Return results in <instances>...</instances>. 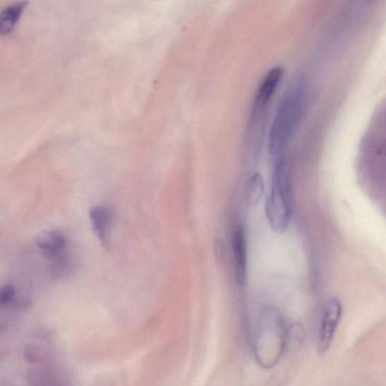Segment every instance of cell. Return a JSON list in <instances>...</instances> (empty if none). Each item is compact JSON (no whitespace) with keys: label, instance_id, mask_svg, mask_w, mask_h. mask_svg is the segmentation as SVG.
<instances>
[{"label":"cell","instance_id":"7a4b0ae2","mask_svg":"<svg viewBox=\"0 0 386 386\" xmlns=\"http://www.w3.org/2000/svg\"><path fill=\"white\" fill-rule=\"evenodd\" d=\"M292 182L288 166L281 159L274 168L270 193L265 213L272 229L276 234H285L294 211Z\"/></svg>","mask_w":386,"mask_h":386},{"label":"cell","instance_id":"8992f818","mask_svg":"<svg viewBox=\"0 0 386 386\" xmlns=\"http://www.w3.org/2000/svg\"><path fill=\"white\" fill-rule=\"evenodd\" d=\"M90 220L100 243L107 246L114 224L113 212L107 206H96L90 211Z\"/></svg>","mask_w":386,"mask_h":386},{"label":"cell","instance_id":"3957f363","mask_svg":"<svg viewBox=\"0 0 386 386\" xmlns=\"http://www.w3.org/2000/svg\"><path fill=\"white\" fill-rule=\"evenodd\" d=\"M305 100L302 87H297L282 100L270 133V150L274 157H280L286 148L301 119Z\"/></svg>","mask_w":386,"mask_h":386},{"label":"cell","instance_id":"52a82bcc","mask_svg":"<svg viewBox=\"0 0 386 386\" xmlns=\"http://www.w3.org/2000/svg\"><path fill=\"white\" fill-rule=\"evenodd\" d=\"M233 252L238 284L244 286L247 277V240L242 227H238L233 237Z\"/></svg>","mask_w":386,"mask_h":386},{"label":"cell","instance_id":"6da1fadb","mask_svg":"<svg viewBox=\"0 0 386 386\" xmlns=\"http://www.w3.org/2000/svg\"><path fill=\"white\" fill-rule=\"evenodd\" d=\"M286 328L277 308L265 307L257 323L253 349L257 364L264 369L276 366L286 351Z\"/></svg>","mask_w":386,"mask_h":386},{"label":"cell","instance_id":"ba28073f","mask_svg":"<svg viewBox=\"0 0 386 386\" xmlns=\"http://www.w3.org/2000/svg\"><path fill=\"white\" fill-rule=\"evenodd\" d=\"M37 243L42 251L51 256L62 254L67 246L66 237L55 231H46L40 234Z\"/></svg>","mask_w":386,"mask_h":386},{"label":"cell","instance_id":"7c38bea8","mask_svg":"<svg viewBox=\"0 0 386 386\" xmlns=\"http://www.w3.org/2000/svg\"><path fill=\"white\" fill-rule=\"evenodd\" d=\"M26 359L31 363L39 362L41 355L40 354L37 348L29 347L25 351Z\"/></svg>","mask_w":386,"mask_h":386},{"label":"cell","instance_id":"8fae6325","mask_svg":"<svg viewBox=\"0 0 386 386\" xmlns=\"http://www.w3.org/2000/svg\"><path fill=\"white\" fill-rule=\"evenodd\" d=\"M15 295V288L12 285L8 284L0 288V305L6 306L12 302Z\"/></svg>","mask_w":386,"mask_h":386},{"label":"cell","instance_id":"30bf717a","mask_svg":"<svg viewBox=\"0 0 386 386\" xmlns=\"http://www.w3.org/2000/svg\"><path fill=\"white\" fill-rule=\"evenodd\" d=\"M264 191L263 176L258 173L254 174L248 181L246 191L247 202L251 208H256L261 203Z\"/></svg>","mask_w":386,"mask_h":386},{"label":"cell","instance_id":"5b68a950","mask_svg":"<svg viewBox=\"0 0 386 386\" xmlns=\"http://www.w3.org/2000/svg\"><path fill=\"white\" fill-rule=\"evenodd\" d=\"M284 69L281 67H276L265 76L258 91H257L255 103L254 114H258L267 106L274 91H276L281 80Z\"/></svg>","mask_w":386,"mask_h":386},{"label":"cell","instance_id":"277c9868","mask_svg":"<svg viewBox=\"0 0 386 386\" xmlns=\"http://www.w3.org/2000/svg\"><path fill=\"white\" fill-rule=\"evenodd\" d=\"M342 312V305L336 298L329 299L325 304L317 342V351L319 355L325 354L330 349L341 319Z\"/></svg>","mask_w":386,"mask_h":386},{"label":"cell","instance_id":"9c48e42d","mask_svg":"<svg viewBox=\"0 0 386 386\" xmlns=\"http://www.w3.org/2000/svg\"><path fill=\"white\" fill-rule=\"evenodd\" d=\"M27 6V1L17 2L0 12V36H7L12 31Z\"/></svg>","mask_w":386,"mask_h":386}]
</instances>
